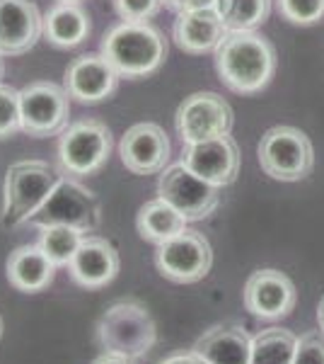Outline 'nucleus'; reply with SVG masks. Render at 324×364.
Instances as JSON below:
<instances>
[{"instance_id":"f257e3e1","label":"nucleus","mask_w":324,"mask_h":364,"mask_svg":"<svg viewBox=\"0 0 324 364\" xmlns=\"http://www.w3.org/2000/svg\"><path fill=\"white\" fill-rule=\"evenodd\" d=\"M216 68L233 92L255 95L276 73V49L257 32H228L216 49Z\"/></svg>"},{"instance_id":"f03ea898","label":"nucleus","mask_w":324,"mask_h":364,"mask_svg":"<svg viewBox=\"0 0 324 364\" xmlns=\"http://www.w3.org/2000/svg\"><path fill=\"white\" fill-rule=\"evenodd\" d=\"M63 178L66 173L49 166L46 161L29 158V161L13 163L5 173L3 185V211H0L3 228L29 224Z\"/></svg>"},{"instance_id":"7ed1b4c3","label":"nucleus","mask_w":324,"mask_h":364,"mask_svg":"<svg viewBox=\"0 0 324 364\" xmlns=\"http://www.w3.org/2000/svg\"><path fill=\"white\" fill-rule=\"evenodd\" d=\"M102 54L119 75L140 78L155 73L164 63L167 42L150 22H119L104 34Z\"/></svg>"},{"instance_id":"20e7f679","label":"nucleus","mask_w":324,"mask_h":364,"mask_svg":"<svg viewBox=\"0 0 324 364\" xmlns=\"http://www.w3.org/2000/svg\"><path fill=\"white\" fill-rule=\"evenodd\" d=\"M97 338L104 352L138 360L148 355L155 345L157 331L148 309L135 301H119L102 316L97 326Z\"/></svg>"},{"instance_id":"39448f33","label":"nucleus","mask_w":324,"mask_h":364,"mask_svg":"<svg viewBox=\"0 0 324 364\" xmlns=\"http://www.w3.org/2000/svg\"><path fill=\"white\" fill-rule=\"evenodd\" d=\"M259 166L281 182L305 180L315 168V149L308 134L296 127H274L259 141Z\"/></svg>"},{"instance_id":"423d86ee","label":"nucleus","mask_w":324,"mask_h":364,"mask_svg":"<svg viewBox=\"0 0 324 364\" xmlns=\"http://www.w3.org/2000/svg\"><path fill=\"white\" fill-rule=\"evenodd\" d=\"M111 154V132L99 119H80L68 124L58 139V166L68 178L97 173Z\"/></svg>"},{"instance_id":"0eeeda50","label":"nucleus","mask_w":324,"mask_h":364,"mask_svg":"<svg viewBox=\"0 0 324 364\" xmlns=\"http://www.w3.org/2000/svg\"><path fill=\"white\" fill-rule=\"evenodd\" d=\"M29 224L34 228L70 226L90 236L102 224V207L87 187H82L73 178H63Z\"/></svg>"},{"instance_id":"6e6552de","label":"nucleus","mask_w":324,"mask_h":364,"mask_svg":"<svg viewBox=\"0 0 324 364\" xmlns=\"http://www.w3.org/2000/svg\"><path fill=\"white\" fill-rule=\"evenodd\" d=\"M155 265L164 279L177 282V284H194L211 272L213 250L203 233L184 228L179 236L157 245Z\"/></svg>"},{"instance_id":"1a4fd4ad","label":"nucleus","mask_w":324,"mask_h":364,"mask_svg":"<svg viewBox=\"0 0 324 364\" xmlns=\"http://www.w3.org/2000/svg\"><path fill=\"white\" fill-rule=\"evenodd\" d=\"M22 132L34 139L56 136L68 127L70 95L66 87L39 80L20 90Z\"/></svg>"},{"instance_id":"9d476101","label":"nucleus","mask_w":324,"mask_h":364,"mask_svg":"<svg viewBox=\"0 0 324 364\" xmlns=\"http://www.w3.org/2000/svg\"><path fill=\"white\" fill-rule=\"evenodd\" d=\"M157 195L179 211L186 221H201L220 204V187L191 173L184 163L164 168L157 182Z\"/></svg>"},{"instance_id":"9b49d317","label":"nucleus","mask_w":324,"mask_h":364,"mask_svg":"<svg viewBox=\"0 0 324 364\" xmlns=\"http://www.w3.org/2000/svg\"><path fill=\"white\" fill-rule=\"evenodd\" d=\"M233 107L218 92H194L177 107L174 127L181 144L225 136L233 129Z\"/></svg>"},{"instance_id":"f8f14e48","label":"nucleus","mask_w":324,"mask_h":364,"mask_svg":"<svg viewBox=\"0 0 324 364\" xmlns=\"http://www.w3.org/2000/svg\"><path fill=\"white\" fill-rule=\"evenodd\" d=\"M181 163L201 180L216 187H225L233 185L240 175V149L235 139L225 134V136L199 141V144H186Z\"/></svg>"},{"instance_id":"ddd939ff","label":"nucleus","mask_w":324,"mask_h":364,"mask_svg":"<svg viewBox=\"0 0 324 364\" xmlns=\"http://www.w3.org/2000/svg\"><path fill=\"white\" fill-rule=\"evenodd\" d=\"M169 151L172 146H169L167 134L155 122H140V124L126 129L119 144L121 163L133 175L162 173L169 163Z\"/></svg>"},{"instance_id":"4468645a","label":"nucleus","mask_w":324,"mask_h":364,"mask_svg":"<svg viewBox=\"0 0 324 364\" xmlns=\"http://www.w3.org/2000/svg\"><path fill=\"white\" fill-rule=\"evenodd\" d=\"M296 284L279 269H257L245 284V309L257 318H286L296 309Z\"/></svg>"},{"instance_id":"2eb2a0df","label":"nucleus","mask_w":324,"mask_h":364,"mask_svg":"<svg viewBox=\"0 0 324 364\" xmlns=\"http://www.w3.org/2000/svg\"><path fill=\"white\" fill-rule=\"evenodd\" d=\"M44 29V15L34 0L0 3V56H22L37 44Z\"/></svg>"},{"instance_id":"dca6fc26","label":"nucleus","mask_w":324,"mask_h":364,"mask_svg":"<svg viewBox=\"0 0 324 364\" xmlns=\"http://www.w3.org/2000/svg\"><path fill=\"white\" fill-rule=\"evenodd\" d=\"M119 78L121 75L116 73V68L107 61L104 54H82L68 66L63 87L78 102L95 105L107 100L116 90Z\"/></svg>"},{"instance_id":"f3484780","label":"nucleus","mask_w":324,"mask_h":364,"mask_svg":"<svg viewBox=\"0 0 324 364\" xmlns=\"http://www.w3.org/2000/svg\"><path fill=\"white\" fill-rule=\"evenodd\" d=\"M68 269L75 284L85 287V289H102L119 274V252L109 240L85 236Z\"/></svg>"},{"instance_id":"a211bd4d","label":"nucleus","mask_w":324,"mask_h":364,"mask_svg":"<svg viewBox=\"0 0 324 364\" xmlns=\"http://www.w3.org/2000/svg\"><path fill=\"white\" fill-rule=\"evenodd\" d=\"M172 34L177 46L186 54H208L220 46L228 29L216 10H184L177 13Z\"/></svg>"},{"instance_id":"6ab92c4d","label":"nucleus","mask_w":324,"mask_h":364,"mask_svg":"<svg viewBox=\"0 0 324 364\" xmlns=\"http://www.w3.org/2000/svg\"><path fill=\"white\" fill-rule=\"evenodd\" d=\"M191 352L206 364H252V338L240 326H218L199 338Z\"/></svg>"},{"instance_id":"aec40b11","label":"nucleus","mask_w":324,"mask_h":364,"mask_svg":"<svg viewBox=\"0 0 324 364\" xmlns=\"http://www.w3.org/2000/svg\"><path fill=\"white\" fill-rule=\"evenodd\" d=\"M56 265L39 245H20L8 260V279L15 289L37 294L54 282Z\"/></svg>"},{"instance_id":"412c9836","label":"nucleus","mask_w":324,"mask_h":364,"mask_svg":"<svg viewBox=\"0 0 324 364\" xmlns=\"http://www.w3.org/2000/svg\"><path fill=\"white\" fill-rule=\"evenodd\" d=\"M44 37L58 49L78 46L90 34V15L80 8V3H56L44 15Z\"/></svg>"},{"instance_id":"4be33fe9","label":"nucleus","mask_w":324,"mask_h":364,"mask_svg":"<svg viewBox=\"0 0 324 364\" xmlns=\"http://www.w3.org/2000/svg\"><path fill=\"white\" fill-rule=\"evenodd\" d=\"M186 224H189V221H186L172 204H167L160 197L145 202L143 207L138 209V216H135V228H138L140 238L155 245H162L164 240L179 236L186 228Z\"/></svg>"},{"instance_id":"5701e85b","label":"nucleus","mask_w":324,"mask_h":364,"mask_svg":"<svg viewBox=\"0 0 324 364\" xmlns=\"http://www.w3.org/2000/svg\"><path fill=\"white\" fill-rule=\"evenodd\" d=\"M216 13L228 32H255L269 20L271 0H218Z\"/></svg>"},{"instance_id":"b1692460","label":"nucleus","mask_w":324,"mask_h":364,"mask_svg":"<svg viewBox=\"0 0 324 364\" xmlns=\"http://www.w3.org/2000/svg\"><path fill=\"white\" fill-rule=\"evenodd\" d=\"M298 338L286 328H267L252 338V364H293Z\"/></svg>"},{"instance_id":"393cba45","label":"nucleus","mask_w":324,"mask_h":364,"mask_svg":"<svg viewBox=\"0 0 324 364\" xmlns=\"http://www.w3.org/2000/svg\"><path fill=\"white\" fill-rule=\"evenodd\" d=\"M85 240V233L70 226H44L39 228V248L49 255V260L56 267L70 265V260L75 257L80 243Z\"/></svg>"},{"instance_id":"a878e982","label":"nucleus","mask_w":324,"mask_h":364,"mask_svg":"<svg viewBox=\"0 0 324 364\" xmlns=\"http://www.w3.org/2000/svg\"><path fill=\"white\" fill-rule=\"evenodd\" d=\"M279 13L293 25H315L324 17V0H276Z\"/></svg>"},{"instance_id":"bb28decb","label":"nucleus","mask_w":324,"mask_h":364,"mask_svg":"<svg viewBox=\"0 0 324 364\" xmlns=\"http://www.w3.org/2000/svg\"><path fill=\"white\" fill-rule=\"evenodd\" d=\"M22 129L20 112V90L0 83V139Z\"/></svg>"},{"instance_id":"cd10ccee","label":"nucleus","mask_w":324,"mask_h":364,"mask_svg":"<svg viewBox=\"0 0 324 364\" xmlns=\"http://www.w3.org/2000/svg\"><path fill=\"white\" fill-rule=\"evenodd\" d=\"M123 22H148L164 8L162 0H111Z\"/></svg>"},{"instance_id":"c85d7f7f","label":"nucleus","mask_w":324,"mask_h":364,"mask_svg":"<svg viewBox=\"0 0 324 364\" xmlns=\"http://www.w3.org/2000/svg\"><path fill=\"white\" fill-rule=\"evenodd\" d=\"M293 364H324V333H308L298 340Z\"/></svg>"},{"instance_id":"c756f323","label":"nucleus","mask_w":324,"mask_h":364,"mask_svg":"<svg viewBox=\"0 0 324 364\" xmlns=\"http://www.w3.org/2000/svg\"><path fill=\"white\" fill-rule=\"evenodd\" d=\"M92 364H135V360L123 357V355H114V352H104V355H99Z\"/></svg>"},{"instance_id":"7c9ffc66","label":"nucleus","mask_w":324,"mask_h":364,"mask_svg":"<svg viewBox=\"0 0 324 364\" xmlns=\"http://www.w3.org/2000/svg\"><path fill=\"white\" fill-rule=\"evenodd\" d=\"M160 364H206L201 357H196L194 352H186V355H172V357H167L164 362Z\"/></svg>"},{"instance_id":"2f4dec72","label":"nucleus","mask_w":324,"mask_h":364,"mask_svg":"<svg viewBox=\"0 0 324 364\" xmlns=\"http://www.w3.org/2000/svg\"><path fill=\"white\" fill-rule=\"evenodd\" d=\"M218 0H186V8L184 10H216ZM181 10V13H184Z\"/></svg>"},{"instance_id":"473e14b6","label":"nucleus","mask_w":324,"mask_h":364,"mask_svg":"<svg viewBox=\"0 0 324 364\" xmlns=\"http://www.w3.org/2000/svg\"><path fill=\"white\" fill-rule=\"evenodd\" d=\"M164 8L167 10H174V13H181L186 8V0H162Z\"/></svg>"},{"instance_id":"72a5a7b5","label":"nucleus","mask_w":324,"mask_h":364,"mask_svg":"<svg viewBox=\"0 0 324 364\" xmlns=\"http://www.w3.org/2000/svg\"><path fill=\"white\" fill-rule=\"evenodd\" d=\"M317 321H320V331L324 333V299L320 301V311H317Z\"/></svg>"},{"instance_id":"f704fd0d","label":"nucleus","mask_w":324,"mask_h":364,"mask_svg":"<svg viewBox=\"0 0 324 364\" xmlns=\"http://www.w3.org/2000/svg\"><path fill=\"white\" fill-rule=\"evenodd\" d=\"M58 3H80V0H58Z\"/></svg>"},{"instance_id":"c9c22d12","label":"nucleus","mask_w":324,"mask_h":364,"mask_svg":"<svg viewBox=\"0 0 324 364\" xmlns=\"http://www.w3.org/2000/svg\"><path fill=\"white\" fill-rule=\"evenodd\" d=\"M0 336H3V318H0Z\"/></svg>"},{"instance_id":"e433bc0d","label":"nucleus","mask_w":324,"mask_h":364,"mask_svg":"<svg viewBox=\"0 0 324 364\" xmlns=\"http://www.w3.org/2000/svg\"><path fill=\"white\" fill-rule=\"evenodd\" d=\"M0 73H3V66H0Z\"/></svg>"},{"instance_id":"4c0bfd02","label":"nucleus","mask_w":324,"mask_h":364,"mask_svg":"<svg viewBox=\"0 0 324 364\" xmlns=\"http://www.w3.org/2000/svg\"><path fill=\"white\" fill-rule=\"evenodd\" d=\"M0 3H3V0H0Z\"/></svg>"}]
</instances>
